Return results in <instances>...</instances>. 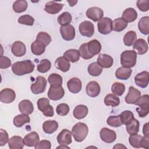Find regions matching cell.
I'll use <instances>...</instances> for the list:
<instances>
[{
	"mask_svg": "<svg viewBox=\"0 0 149 149\" xmlns=\"http://www.w3.org/2000/svg\"><path fill=\"white\" fill-rule=\"evenodd\" d=\"M107 123L109 126L113 127H118L123 125L119 115H112L109 116L107 120Z\"/></svg>",
	"mask_w": 149,
	"mask_h": 149,
	"instance_id": "45",
	"label": "cell"
},
{
	"mask_svg": "<svg viewBox=\"0 0 149 149\" xmlns=\"http://www.w3.org/2000/svg\"><path fill=\"white\" fill-rule=\"evenodd\" d=\"M143 133L144 136L149 138V132H148V123H146L144 125L143 127Z\"/></svg>",
	"mask_w": 149,
	"mask_h": 149,
	"instance_id": "59",
	"label": "cell"
},
{
	"mask_svg": "<svg viewBox=\"0 0 149 149\" xmlns=\"http://www.w3.org/2000/svg\"><path fill=\"white\" fill-rule=\"evenodd\" d=\"M11 51L15 56L17 57H21L26 54V47L25 44L22 41H16L12 44Z\"/></svg>",
	"mask_w": 149,
	"mask_h": 149,
	"instance_id": "17",
	"label": "cell"
},
{
	"mask_svg": "<svg viewBox=\"0 0 149 149\" xmlns=\"http://www.w3.org/2000/svg\"><path fill=\"white\" fill-rule=\"evenodd\" d=\"M47 81L43 76H37L36 82L31 85L30 89L31 92L34 94H39L45 91Z\"/></svg>",
	"mask_w": 149,
	"mask_h": 149,
	"instance_id": "5",
	"label": "cell"
},
{
	"mask_svg": "<svg viewBox=\"0 0 149 149\" xmlns=\"http://www.w3.org/2000/svg\"><path fill=\"white\" fill-rule=\"evenodd\" d=\"M63 7V4L52 1L45 4L44 10L49 14L55 15L59 13L62 9Z\"/></svg>",
	"mask_w": 149,
	"mask_h": 149,
	"instance_id": "19",
	"label": "cell"
},
{
	"mask_svg": "<svg viewBox=\"0 0 149 149\" xmlns=\"http://www.w3.org/2000/svg\"><path fill=\"white\" fill-rule=\"evenodd\" d=\"M133 51L139 55H143L148 51V44L147 42L143 38H139L133 44Z\"/></svg>",
	"mask_w": 149,
	"mask_h": 149,
	"instance_id": "20",
	"label": "cell"
},
{
	"mask_svg": "<svg viewBox=\"0 0 149 149\" xmlns=\"http://www.w3.org/2000/svg\"><path fill=\"white\" fill-rule=\"evenodd\" d=\"M113 148H126V147H125V146H123L122 144H117L116 145H115L113 147Z\"/></svg>",
	"mask_w": 149,
	"mask_h": 149,
	"instance_id": "60",
	"label": "cell"
},
{
	"mask_svg": "<svg viewBox=\"0 0 149 149\" xmlns=\"http://www.w3.org/2000/svg\"><path fill=\"white\" fill-rule=\"evenodd\" d=\"M36 149H50L51 148V144L49 141L47 140H42L39 141L35 146Z\"/></svg>",
	"mask_w": 149,
	"mask_h": 149,
	"instance_id": "56",
	"label": "cell"
},
{
	"mask_svg": "<svg viewBox=\"0 0 149 149\" xmlns=\"http://www.w3.org/2000/svg\"><path fill=\"white\" fill-rule=\"evenodd\" d=\"M65 94V91L62 86H50L48 91V98L53 101H58L61 99Z\"/></svg>",
	"mask_w": 149,
	"mask_h": 149,
	"instance_id": "8",
	"label": "cell"
},
{
	"mask_svg": "<svg viewBox=\"0 0 149 149\" xmlns=\"http://www.w3.org/2000/svg\"><path fill=\"white\" fill-rule=\"evenodd\" d=\"M149 80V73L147 71H143L134 77V81L136 85L141 88H144L147 87Z\"/></svg>",
	"mask_w": 149,
	"mask_h": 149,
	"instance_id": "14",
	"label": "cell"
},
{
	"mask_svg": "<svg viewBox=\"0 0 149 149\" xmlns=\"http://www.w3.org/2000/svg\"><path fill=\"white\" fill-rule=\"evenodd\" d=\"M63 56L66 58L69 61L74 63L79 60L80 56L79 50L76 49H69L64 52Z\"/></svg>",
	"mask_w": 149,
	"mask_h": 149,
	"instance_id": "34",
	"label": "cell"
},
{
	"mask_svg": "<svg viewBox=\"0 0 149 149\" xmlns=\"http://www.w3.org/2000/svg\"><path fill=\"white\" fill-rule=\"evenodd\" d=\"M48 81L52 86H62L63 82L62 76L57 73L51 74L48 77Z\"/></svg>",
	"mask_w": 149,
	"mask_h": 149,
	"instance_id": "41",
	"label": "cell"
},
{
	"mask_svg": "<svg viewBox=\"0 0 149 149\" xmlns=\"http://www.w3.org/2000/svg\"><path fill=\"white\" fill-rule=\"evenodd\" d=\"M37 107L41 111L44 115L48 117H52L54 115V110L53 107L50 105L49 101L47 98H41L38 100Z\"/></svg>",
	"mask_w": 149,
	"mask_h": 149,
	"instance_id": "4",
	"label": "cell"
},
{
	"mask_svg": "<svg viewBox=\"0 0 149 149\" xmlns=\"http://www.w3.org/2000/svg\"><path fill=\"white\" fill-rule=\"evenodd\" d=\"M19 109L22 113L30 115L34 111L33 103L29 100H22L19 104Z\"/></svg>",
	"mask_w": 149,
	"mask_h": 149,
	"instance_id": "23",
	"label": "cell"
},
{
	"mask_svg": "<svg viewBox=\"0 0 149 149\" xmlns=\"http://www.w3.org/2000/svg\"><path fill=\"white\" fill-rule=\"evenodd\" d=\"M58 143L60 145L68 146L72 143V133L68 129H63L57 136Z\"/></svg>",
	"mask_w": 149,
	"mask_h": 149,
	"instance_id": "15",
	"label": "cell"
},
{
	"mask_svg": "<svg viewBox=\"0 0 149 149\" xmlns=\"http://www.w3.org/2000/svg\"><path fill=\"white\" fill-rule=\"evenodd\" d=\"M79 52L80 54V56L84 59H89L94 56L88 52L87 43H84L80 45Z\"/></svg>",
	"mask_w": 149,
	"mask_h": 149,
	"instance_id": "48",
	"label": "cell"
},
{
	"mask_svg": "<svg viewBox=\"0 0 149 149\" xmlns=\"http://www.w3.org/2000/svg\"><path fill=\"white\" fill-rule=\"evenodd\" d=\"M58 128V123L54 120H49L44 122L42 124V129L47 134H52Z\"/></svg>",
	"mask_w": 149,
	"mask_h": 149,
	"instance_id": "29",
	"label": "cell"
},
{
	"mask_svg": "<svg viewBox=\"0 0 149 149\" xmlns=\"http://www.w3.org/2000/svg\"><path fill=\"white\" fill-rule=\"evenodd\" d=\"M120 118L122 124L126 125L130 122L134 118V115L130 111L126 110L123 111L120 115Z\"/></svg>",
	"mask_w": 149,
	"mask_h": 149,
	"instance_id": "43",
	"label": "cell"
},
{
	"mask_svg": "<svg viewBox=\"0 0 149 149\" xmlns=\"http://www.w3.org/2000/svg\"><path fill=\"white\" fill-rule=\"evenodd\" d=\"M67 2L70 6H73L77 3V1H67Z\"/></svg>",
	"mask_w": 149,
	"mask_h": 149,
	"instance_id": "61",
	"label": "cell"
},
{
	"mask_svg": "<svg viewBox=\"0 0 149 149\" xmlns=\"http://www.w3.org/2000/svg\"><path fill=\"white\" fill-rule=\"evenodd\" d=\"M104 104L107 106H112L113 107L119 105L120 103L119 98L114 94H107L104 98Z\"/></svg>",
	"mask_w": 149,
	"mask_h": 149,
	"instance_id": "37",
	"label": "cell"
},
{
	"mask_svg": "<svg viewBox=\"0 0 149 149\" xmlns=\"http://www.w3.org/2000/svg\"><path fill=\"white\" fill-rule=\"evenodd\" d=\"M12 70L17 76H22L33 72L35 65L30 60L16 62L12 65Z\"/></svg>",
	"mask_w": 149,
	"mask_h": 149,
	"instance_id": "1",
	"label": "cell"
},
{
	"mask_svg": "<svg viewBox=\"0 0 149 149\" xmlns=\"http://www.w3.org/2000/svg\"><path fill=\"white\" fill-rule=\"evenodd\" d=\"M140 146L141 147H143L144 148H149V138L146 137L145 136H143L140 141Z\"/></svg>",
	"mask_w": 149,
	"mask_h": 149,
	"instance_id": "58",
	"label": "cell"
},
{
	"mask_svg": "<svg viewBox=\"0 0 149 149\" xmlns=\"http://www.w3.org/2000/svg\"><path fill=\"white\" fill-rule=\"evenodd\" d=\"M101 88L99 84L95 81H90L86 86V91L87 94L91 97H97L100 93Z\"/></svg>",
	"mask_w": 149,
	"mask_h": 149,
	"instance_id": "16",
	"label": "cell"
},
{
	"mask_svg": "<svg viewBox=\"0 0 149 149\" xmlns=\"http://www.w3.org/2000/svg\"><path fill=\"white\" fill-rule=\"evenodd\" d=\"M23 141L26 146H35L40 141L38 134L36 132H31L25 136L23 139Z\"/></svg>",
	"mask_w": 149,
	"mask_h": 149,
	"instance_id": "22",
	"label": "cell"
},
{
	"mask_svg": "<svg viewBox=\"0 0 149 149\" xmlns=\"http://www.w3.org/2000/svg\"><path fill=\"white\" fill-rule=\"evenodd\" d=\"M55 67L63 72H68L70 69L69 61L65 56H61L58 58L55 62Z\"/></svg>",
	"mask_w": 149,
	"mask_h": 149,
	"instance_id": "24",
	"label": "cell"
},
{
	"mask_svg": "<svg viewBox=\"0 0 149 149\" xmlns=\"http://www.w3.org/2000/svg\"><path fill=\"white\" fill-rule=\"evenodd\" d=\"M142 137L143 136L141 135L137 134L130 135L129 137V142L133 147L139 148L141 147L140 141Z\"/></svg>",
	"mask_w": 149,
	"mask_h": 149,
	"instance_id": "47",
	"label": "cell"
},
{
	"mask_svg": "<svg viewBox=\"0 0 149 149\" xmlns=\"http://www.w3.org/2000/svg\"><path fill=\"white\" fill-rule=\"evenodd\" d=\"M137 54L133 50H126L120 55V63L123 67L131 68L136 63Z\"/></svg>",
	"mask_w": 149,
	"mask_h": 149,
	"instance_id": "3",
	"label": "cell"
},
{
	"mask_svg": "<svg viewBox=\"0 0 149 149\" xmlns=\"http://www.w3.org/2000/svg\"><path fill=\"white\" fill-rule=\"evenodd\" d=\"M137 17V13L133 8H128L126 9L122 13V19L127 23H130L136 20Z\"/></svg>",
	"mask_w": 149,
	"mask_h": 149,
	"instance_id": "26",
	"label": "cell"
},
{
	"mask_svg": "<svg viewBox=\"0 0 149 149\" xmlns=\"http://www.w3.org/2000/svg\"><path fill=\"white\" fill-rule=\"evenodd\" d=\"M79 32L81 36L91 37L93 36L94 33V27L93 24L87 20L82 22L79 26Z\"/></svg>",
	"mask_w": 149,
	"mask_h": 149,
	"instance_id": "7",
	"label": "cell"
},
{
	"mask_svg": "<svg viewBox=\"0 0 149 149\" xmlns=\"http://www.w3.org/2000/svg\"><path fill=\"white\" fill-rule=\"evenodd\" d=\"M36 40L43 42L46 47L49 44L52 40L51 36L45 32H40L37 34Z\"/></svg>",
	"mask_w": 149,
	"mask_h": 149,
	"instance_id": "50",
	"label": "cell"
},
{
	"mask_svg": "<svg viewBox=\"0 0 149 149\" xmlns=\"http://www.w3.org/2000/svg\"><path fill=\"white\" fill-rule=\"evenodd\" d=\"M140 97L141 92L133 86H130L129 88V91L125 97V100L127 104H135Z\"/></svg>",
	"mask_w": 149,
	"mask_h": 149,
	"instance_id": "13",
	"label": "cell"
},
{
	"mask_svg": "<svg viewBox=\"0 0 149 149\" xmlns=\"http://www.w3.org/2000/svg\"><path fill=\"white\" fill-rule=\"evenodd\" d=\"M15 92L11 88H6L0 92V100L3 103L10 104L15 100Z\"/></svg>",
	"mask_w": 149,
	"mask_h": 149,
	"instance_id": "12",
	"label": "cell"
},
{
	"mask_svg": "<svg viewBox=\"0 0 149 149\" xmlns=\"http://www.w3.org/2000/svg\"><path fill=\"white\" fill-rule=\"evenodd\" d=\"M127 26V23L122 17L115 19L112 22V30L120 32L123 30Z\"/></svg>",
	"mask_w": 149,
	"mask_h": 149,
	"instance_id": "36",
	"label": "cell"
},
{
	"mask_svg": "<svg viewBox=\"0 0 149 149\" xmlns=\"http://www.w3.org/2000/svg\"><path fill=\"white\" fill-rule=\"evenodd\" d=\"M30 121V118L29 115L27 114H19L16 115L13 119V124L17 127L23 126L25 123H29Z\"/></svg>",
	"mask_w": 149,
	"mask_h": 149,
	"instance_id": "33",
	"label": "cell"
},
{
	"mask_svg": "<svg viewBox=\"0 0 149 149\" xmlns=\"http://www.w3.org/2000/svg\"><path fill=\"white\" fill-rule=\"evenodd\" d=\"M51 67V63L50 61L48 59H42L40 63L37 65V70L40 72V73H46L47 72Z\"/></svg>",
	"mask_w": 149,
	"mask_h": 149,
	"instance_id": "44",
	"label": "cell"
},
{
	"mask_svg": "<svg viewBox=\"0 0 149 149\" xmlns=\"http://www.w3.org/2000/svg\"><path fill=\"white\" fill-rule=\"evenodd\" d=\"M67 87L70 92L77 94L81 91L82 83L79 79L77 77H73L68 81Z\"/></svg>",
	"mask_w": 149,
	"mask_h": 149,
	"instance_id": "18",
	"label": "cell"
},
{
	"mask_svg": "<svg viewBox=\"0 0 149 149\" xmlns=\"http://www.w3.org/2000/svg\"><path fill=\"white\" fill-rule=\"evenodd\" d=\"M126 126V130L130 135L137 134V133L139 131L140 123L139 120L135 118H134L130 122H129Z\"/></svg>",
	"mask_w": 149,
	"mask_h": 149,
	"instance_id": "38",
	"label": "cell"
},
{
	"mask_svg": "<svg viewBox=\"0 0 149 149\" xmlns=\"http://www.w3.org/2000/svg\"><path fill=\"white\" fill-rule=\"evenodd\" d=\"M136 111L140 118L146 117L149 112V108L145 107H138L136 108Z\"/></svg>",
	"mask_w": 149,
	"mask_h": 149,
	"instance_id": "57",
	"label": "cell"
},
{
	"mask_svg": "<svg viewBox=\"0 0 149 149\" xmlns=\"http://www.w3.org/2000/svg\"><path fill=\"white\" fill-rule=\"evenodd\" d=\"M69 148V147H68L67 146H65V145H61L60 146L58 147L57 148Z\"/></svg>",
	"mask_w": 149,
	"mask_h": 149,
	"instance_id": "62",
	"label": "cell"
},
{
	"mask_svg": "<svg viewBox=\"0 0 149 149\" xmlns=\"http://www.w3.org/2000/svg\"><path fill=\"white\" fill-rule=\"evenodd\" d=\"M11 66L10 59L5 56H1L0 58V68L1 69H7Z\"/></svg>",
	"mask_w": 149,
	"mask_h": 149,
	"instance_id": "55",
	"label": "cell"
},
{
	"mask_svg": "<svg viewBox=\"0 0 149 149\" xmlns=\"http://www.w3.org/2000/svg\"><path fill=\"white\" fill-rule=\"evenodd\" d=\"M59 31L62 38L66 41H71L75 37V29L71 24L62 26L60 27Z\"/></svg>",
	"mask_w": 149,
	"mask_h": 149,
	"instance_id": "9",
	"label": "cell"
},
{
	"mask_svg": "<svg viewBox=\"0 0 149 149\" xmlns=\"http://www.w3.org/2000/svg\"><path fill=\"white\" fill-rule=\"evenodd\" d=\"M88 112V108L84 105H77L73 111V116L77 119H81L86 116Z\"/></svg>",
	"mask_w": 149,
	"mask_h": 149,
	"instance_id": "27",
	"label": "cell"
},
{
	"mask_svg": "<svg viewBox=\"0 0 149 149\" xmlns=\"http://www.w3.org/2000/svg\"><path fill=\"white\" fill-rule=\"evenodd\" d=\"M135 104L140 107L149 108V95L148 94L142 95L139 98Z\"/></svg>",
	"mask_w": 149,
	"mask_h": 149,
	"instance_id": "52",
	"label": "cell"
},
{
	"mask_svg": "<svg viewBox=\"0 0 149 149\" xmlns=\"http://www.w3.org/2000/svg\"><path fill=\"white\" fill-rule=\"evenodd\" d=\"M88 132V128L86 124L78 122L75 124L72 129V134L75 141L81 142L86 137Z\"/></svg>",
	"mask_w": 149,
	"mask_h": 149,
	"instance_id": "2",
	"label": "cell"
},
{
	"mask_svg": "<svg viewBox=\"0 0 149 149\" xmlns=\"http://www.w3.org/2000/svg\"><path fill=\"white\" fill-rule=\"evenodd\" d=\"M139 31L144 35L149 34V17L144 16L141 17L138 23Z\"/></svg>",
	"mask_w": 149,
	"mask_h": 149,
	"instance_id": "32",
	"label": "cell"
},
{
	"mask_svg": "<svg viewBox=\"0 0 149 149\" xmlns=\"http://www.w3.org/2000/svg\"><path fill=\"white\" fill-rule=\"evenodd\" d=\"M86 14L88 19L94 22H98L103 17L104 12L101 8L94 6L88 8L87 10Z\"/></svg>",
	"mask_w": 149,
	"mask_h": 149,
	"instance_id": "11",
	"label": "cell"
},
{
	"mask_svg": "<svg viewBox=\"0 0 149 149\" xmlns=\"http://www.w3.org/2000/svg\"><path fill=\"white\" fill-rule=\"evenodd\" d=\"M12 8L16 13H22L24 12L27 8V2L25 0H17L14 2Z\"/></svg>",
	"mask_w": 149,
	"mask_h": 149,
	"instance_id": "39",
	"label": "cell"
},
{
	"mask_svg": "<svg viewBox=\"0 0 149 149\" xmlns=\"http://www.w3.org/2000/svg\"><path fill=\"white\" fill-rule=\"evenodd\" d=\"M72 17L68 12H64L58 17V22L60 25L65 26L69 24L72 22Z\"/></svg>",
	"mask_w": 149,
	"mask_h": 149,
	"instance_id": "42",
	"label": "cell"
},
{
	"mask_svg": "<svg viewBox=\"0 0 149 149\" xmlns=\"http://www.w3.org/2000/svg\"><path fill=\"white\" fill-rule=\"evenodd\" d=\"M88 72L92 76H98L102 72V68L97 62H93L88 66Z\"/></svg>",
	"mask_w": 149,
	"mask_h": 149,
	"instance_id": "40",
	"label": "cell"
},
{
	"mask_svg": "<svg viewBox=\"0 0 149 149\" xmlns=\"http://www.w3.org/2000/svg\"><path fill=\"white\" fill-rule=\"evenodd\" d=\"M18 22L22 24H25L27 26H33L34 22V18L29 15H22L18 19Z\"/></svg>",
	"mask_w": 149,
	"mask_h": 149,
	"instance_id": "49",
	"label": "cell"
},
{
	"mask_svg": "<svg viewBox=\"0 0 149 149\" xmlns=\"http://www.w3.org/2000/svg\"><path fill=\"white\" fill-rule=\"evenodd\" d=\"M87 44V49L90 54L93 56L99 54L101 50V44L97 40H93L90 41Z\"/></svg>",
	"mask_w": 149,
	"mask_h": 149,
	"instance_id": "28",
	"label": "cell"
},
{
	"mask_svg": "<svg viewBox=\"0 0 149 149\" xmlns=\"http://www.w3.org/2000/svg\"><path fill=\"white\" fill-rule=\"evenodd\" d=\"M125 90V85L119 82H115L114 83L111 87L112 92L115 94L116 95L120 96L122 95Z\"/></svg>",
	"mask_w": 149,
	"mask_h": 149,
	"instance_id": "46",
	"label": "cell"
},
{
	"mask_svg": "<svg viewBox=\"0 0 149 149\" xmlns=\"http://www.w3.org/2000/svg\"><path fill=\"white\" fill-rule=\"evenodd\" d=\"M98 31L102 34H109L112 30V21L107 17H102L97 24Z\"/></svg>",
	"mask_w": 149,
	"mask_h": 149,
	"instance_id": "6",
	"label": "cell"
},
{
	"mask_svg": "<svg viewBox=\"0 0 149 149\" xmlns=\"http://www.w3.org/2000/svg\"><path fill=\"white\" fill-rule=\"evenodd\" d=\"M9 136L7 132L2 129H0V146H3L8 143Z\"/></svg>",
	"mask_w": 149,
	"mask_h": 149,
	"instance_id": "54",
	"label": "cell"
},
{
	"mask_svg": "<svg viewBox=\"0 0 149 149\" xmlns=\"http://www.w3.org/2000/svg\"><path fill=\"white\" fill-rule=\"evenodd\" d=\"M100 136L101 140L107 143H112L116 139V133L107 127H103L101 129Z\"/></svg>",
	"mask_w": 149,
	"mask_h": 149,
	"instance_id": "10",
	"label": "cell"
},
{
	"mask_svg": "<svg viewBox=\"0 0 149 149\" xmlns=\"http://www.w3.org/2000/svg\"><path fill=\"white\" fill-rule=\"evenodd\" d=\"M97 63L102 68H109L113 63L112 56L105 54H101L97 58Z\"/></svg>",
	"mask_w": 149,
	"mask_h": 149,
	"instance_id": "21",
	"label": "cell"
},
{
	"mask_svg": "<svg viewBox=\"0 0 149 149\" xmlns=\"http://www.w3.org/2000/svg\"><path fill=\"white\" fill-rule=\"evenodd\" d=\"M137 40V34L134 31H127L123 37V43L126 46L130 47L133 45Z\"/></svg>",
	"mask_w": 149,
	"mask_h": 149,
	"instance_id": "35",
	"label": "cell"
},
{
	"mask_svg": "<svg viewBox=\"0 0 149 149\" xmlns=\"http://www.w3.org/2000/svg\"><path fill=\"white\" fill-rule=\"evenodd\" d=\"M23 139L18 136H14L8 140V146L10 149H22L24 147Z\"/></svg>",
	"mask_w": 149,
	"mask_h": 149,
	"instance_id": "25",
	"label": "cell"
},
{
	"mask_svg": "<svg viewBox=\"0 0 149 149\" xmlns=\"http://www.w3.org/2000/svg\"><path fill=\"white\" fill-rule=\"evenodd\" d=\"M45 47L46 46L43 42L36 40L31 45V50L35 55H40L45 52Z\"/></svg>",
	"mask_w": 149,
	"mask_h": 149,
	"instance_id": "30",
	"label": "cell"
},
{
	"mask_svg": "<svg viewBox=\"0 0 149 149\" xmlns=\"http://www.w3.org/2000/svg\"><path fill=\"white\" fill-rule=\"evenodd\" d=\"M56 112L60 116H65L69 112V107L68 104L62 103L59 104L56 108Z\"/></svg>",
	"mask_w": 149,
	"mask_h": 149,
	"instance_id": "51",
	"label": "cell"
},
{
	"mask_svg": "<svg viewBox=\"0 0 149 149\" xmlns=\"http://www.w3.org/2000/svg\"><path fill=\"white\" fill-rule=\"evenodd\" d=\"M132 72V70L130 68H126L124 67L119 68L115 72V76L119 80H127Z\"/></svg>",
	"mask_w": 149,
	"mask_h": 149,
	"instance_id": "31",
	"label": "cell"
},
{
	"mask_svg": "<svg viewBox=\"0 0 149 149\" xmlns=\"http://www.w3.org/2000/svg\"><path fill=\"white\" fill-rule=\"evenodd\" d=\"M137 6L140 10L142 12H147L149 9L148 0H138L137 1Z\"/></svg>",
	"mask_w": 149,
	"mask_h": 149,
	"instance_id": "53",
	"label": "cell"
}]
</instances>
